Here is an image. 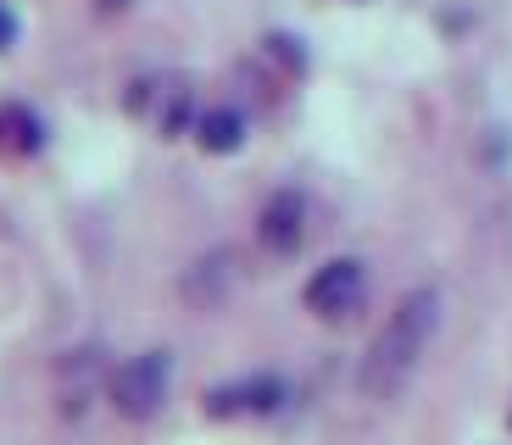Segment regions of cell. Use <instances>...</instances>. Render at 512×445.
Masks as SVG:
<instances>
[{
	"instance_id": "cell-6",
	"label": "cell",
	"mask_w": 512,
	"mask_h": 445,
	"mask_svg": "<svg viewBox=\"0 0 512 445\" xmlns=\"http://www.w3.org/2000/svg\"><path fill=\"white\" fill-rule=\"evenodd\" d=\"M245 134H251V123H245L240 106H206L201 117H195V145L212 156H234L245 145Z\"/></svg>"
},
{
	"instance_id": "cell-7",
	"label": "cell",
	"mask_w": 512,
	"mask_h": 445,
	"mask_svg": "<svg viewBox=\"0 0 512 445\" xmlns=\"http://www.w3.org/2000/svg\"><path fill=\"white\" fill-rule=\"evenodd\" d=\"M0 145L17 156L39 151L45 145V128H39V117L28 112V106H0Z\"/></svg>"
},
{
	"instance_id": "cell-8",
	"label": "cell",
	"mask_w": 512,
	"mask_h": 445,
	"mask_svg": "<svg viewBox=\"0 0 512 445\" xmlns=\"http://www.w3.org/2000/svg\"><path fill=\"white\" fill-rule=\"evenodd\" d=\"M12 39H17V23L12 12H0V51H12Z\"/></svg>"
},
{
	"instance_id": "cell-2",
	"label": "cell",
	"mask_w": 512,
	"mask_h": 445,
	"mask_svg": "<svg viewBox=\"0 0 512 445\" xmlns=\"http://www.w3.org/2000/svg\"><path fill=\"white\" fill-rule=\"evenodd\" d=\"M167 390H173V351L151 345V351H134L123 368L106 379V401H112L117 418L128 423H151L167 407Z\"/></svg>"
},
{
	"instance_id": "cell-5",
	"label": "cell",
	"mask_w": 512,
	"mask_h": 445,
	"mask_svg": "<svg viewBox=\"0 0 512 445\" xmlns=\"http://www.w3.org/2000/svg\"><path fill=\"white\" fill-rule=\"evenodd\" d=\"M307 217H312V206L301 190H273L262 201V212H256V245L268 256H295L307 245Z\"/></svg>"
},
{
	"instance_id": "cell-1",
	"label": "cell",
	"mask_w": 512,
	"mask_h": 445,
	"mask_svg": "<svg viewBox=\"0 0 512 445\" xmlns=\"http://www.w3.org/2000/svg\"><path fill=\"white\" fill-rule=\"evenodd\" d=\"M435 329H440V290H407L401 295L396 312L384 318V329L373 334L368 356H362V373H357L362 395H368V401H396V395L407 390V379L418 373Z\"/></svg>"
},
{
	"instance_id": "cell-4",
	"label": "cell",
	"mask_w": 512,
	"mask_h": 445,
	"mask_svg": "<svg viewBox=\"0 0 512 445\" xmlns=\"http://www.w3.org/2000/svg\"><path fill=\"white\" fill-rule=\"evenodd\" d=\"M290 407V384L279 373H240V379L218 384V390H206L201 412L206 418H273V412Z\"/></svg>"
},
{
	"instance_id": "cell-3",
	"label": "cell",
	"mask_w": 512,
	"mask_h": 445,
	"mask_svg": "<svg viewBox=\"0 0 512 445\" xmlns=\"http://www.w3.org/2000/svg\"><path fill=\"white\" fill-rule=\"evenodd\" d=\"M301 301H307V312H312V318H323V323L357 318L362 301H368V267H362L357 256H334V262H323L318 273L307 279Z\"/></svg>"
}]
</instances>
